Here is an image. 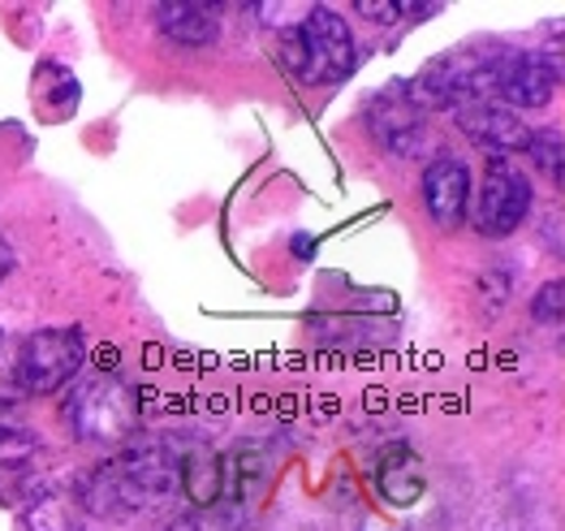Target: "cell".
<instances>
[{"instance_id": "obj_1", "label": "cell", "mask_w": 565, "mask_h": 531, "mask_svg": "<svg viewBox=\"0 0 565 531\" xmlns=\"http://www.w3.org/2000/svg\"><path fill=\"white\" fill-rule=\"evenodd\" d=\"M178 458L169 445H121L108 463H99L92 476H83L87 514H142L178 492Z\"/></svg>"}, {"instance_id": "obj_2", "label": "cell", "mask_w": 565, "mask_h": 531, "mask_svg": "<svg viewBox=\"0 0 565 531\" xmlns=\"http://www.w3.org/2000/svg\"><path fill=\"white\" fill-rule=\"evenodd\" d=\"M501 52H505V44H492V40L440 52L431 65H424L406 83V96H411V104L419 113H427V108H462V104H475V99H492V78H497Z\"/></svg>"}, {"instance_id": "obj_3", "label": "cell", "mask_w": 565, "mask_h": 531, "mask_svg": "<svg viewBox=\"0 0 565 531\" xmlns=\"http://www.w3.org/2000/svg\"><path fill=\"white\" fill-rule=\"evenodd\" d=\"M65 424L83 445L121 449L139 428V393L117 372H87L65 402Z\"/></svg>"}, {"instance_id": "obj_4", "label": "cell", "mask_w": 565, "mask_h": 531, "mask_svg": "<svg viewBox=\"0 0 565 531\" xmlns=\"http://www.w3.org/2000/svg\"><path fill=\"white\" fill-rule=\"evenodd\" d=\"M285 61L289 70L311 83V87H332L341 78L354 74L359 65V52H354V35L345 26V18L329 9V4H316L307 9V18L294 26L289 44H285Z\"/></svg>"}, {"instance_id": "obj_5", "label": "cell", "mask_w": 565, "mask_h": 531, "mask_svg": "<svg viewBox=\"0 0 565 531\" xmlns=\"http://www.w3.org/2000/svg\"><path fill=\"white\" fill-rule=\"evenodd\" d=\"M83 363H87V333L83 329H40L13 354L22 393H56L83 372Z\"/></svg>"}, {"instance_id": "obj_6", "label": "cell", "mask_w": 565, "mask_h": 531, "mask_svg": "<svg viewBox=\"0 0 565 531\" xmlns=\"http://www.w3.org/2000/svg\"><path fill=\"white\" fill-rule=\"evenodd\" d=\"M467 212H471V225L483 238H510L526 221V212H531V182H526V173L514 169V164H505V160L488 164L483 187H479V194L471 199Z\"/></svg>"}, {"instance_id": "obj_7", "label": "cell", "mask_w": 565, "mask_h": 531, "mask_svg": "<svg viewBox=\"0 0 565 531\" xmlns=\"http://www.w3.org/2000/svg\"><path fill=\"white\" fill-rule=\"evenodd\" d=\"M557 92V56H540V52H514L505 49L497 61V78H492V104L514 108H544Z\"/></svg>"}, {"instance_id": "obj_8", "label": "cell", "mask_w": 565, "mask_h": 531, "mask_svg": "<svg viewBox=\"0 0 565 531\" xmlns=\"http://www.w3.org/2000/svg\"><path fill=\"white\" fill-rule=\"evenodd\" d=\"M454 121L483 151L510 156V151H526L531 147V126L522 121L519 113H510L505 104H492V99H475V104L454 108Z\"/></svg>"}, {"instance_id": "obj_9", "label": "cell", "mask_w": 565, "mask_h": 531, "mask_svg": "<svg viewBox=\"0 0 565 531\" xmlns=\"http://www.w3.org/2000/svg\"><path fill=\"white\" fill-rule=\"evenodd\" d=\"M367 126L376 135V144L384 151H397V156H415L424 144V113L411 104L406 96V83L402 87H388L372 99L367 108Z\"/></svg>"}, {"instance_id": "obj_10", "label": "cell", "mask_w": 565, "mask_h": 531, "mask_svg": "<svg viewBox=\"0 0 565 531\" xmlns=\"http://www.w3.org/2000/svg\"><path fill=\"white\" fill-rule=\"evenodd\" d=\"M424 203L440 230H458L471 208V169L454 156L431 160L424 169Z\"/></svg>"}, {"instance_id": "obj_11", "label": "cell", "mask_w": 565, "mask_h": 531, "mask_svg": "<svg viewBox=\"0 0 565 531\" xmlns=\"http://www.w3.org/2000/svg\"><path fill=\"white\" fill-rule=\"evenodd\" d=\"M22 519L31 531H87V501L78 480L70 484H40L26 506Z\"/></svg>"}, {"instance_id": "obj_12", "label": "cell", "mask_w": 565, "mask_h": 531, "mask_svg": "<svg viewBox=\"0 0 565 531\" xmlns=\"http://www.w3.org/2000/svg\"><path fill=\"white\" fill-rule=\"evenodd\" d=\"M221 22H225V9L221 4H186V0H169V4H156V26L164 40L182 44V49H203L221 35Z\"/></svg>"}, {"instance_id": "obj_13", "label": "cell", "mask_w": 565, "mask_h": 531, "mask_svg": "<svg viewBox=\"0 0 565 531\" xmlns=\"http://www.w3.org/2000/svg\"><path fill=\"white\" fill-rule=\"evenodd\" d=\"M424 488H427V476H424L419 454L397 440V445L384 454V463H380V492H384L393 506H411V501L424 497Z\"/></svg>"}, {"instance_id": "obj_14", "label": "cell", "mask_w": 565, "mask_h": 531, "mask_svg": "<svg viewBox=\"0 0 565 531\" xmlns=\"http://www.w3.org/2000/svg\"><path fill=\"white\" fill-rule=\"evenodd\" d=\"M40 454V440L31 428L0 415V480H31V463Z\"/></svg>"}, {"instance_id": "obj_15", "label": "cell", "mask_w": 565, "mask_h": 531, "mask_svg": "<svg viewBox=\"0 0 565 531\" xmlns=\"http://www.w3.org/2000/svg\"><path fill=\"white\" fill-rule=\"evenodd\" d=\"M250 514L237 510V506H225V501H212V506H199L182 519H173L164 531H246Z\"/></svg>"}, {"instance_id": "obj_16", "label": "cell", "mask_w": 565, "mask_h": 531, "mask_svg": "<svg viewBox=\"0 0 565 531\" xmlns=\"http://www.w3.org/2000/svg\"><path fill=\"white\" fill-rule=\"evenodd\" d=\"M531 160H535V169L553 182V187H562V164H565V139L557 126H548V130H540V135H531Z\"/></svg>"}, {"instance_id": "obj_17", "label": "cell", "mask_w": 565, "mask_h": 531, "mask_svg": "<svg viewBox=\"0 0 565 531\" xmlns=\"http://www.w3.org/2000/svg\"><path fill=\"white\" fill-rule=\"evenodd\" d=\"M359 13L363 18H376V22H427L431 13H440V4H380V0H359Z\"/></svg>"}, {"instance_id": "obj_18", "label": "cell", "mask_w": 565, "mask_h": 531, "mask_svg": "<svg viewBox=\"0 0 565 531\" xmlns=\"http://www.w3.org/2000/svg\"><path fill=\"white\" fill-rule=\"evenodd\" d=\"M13 354H18V346H9V338L0 333V411H4V406H13V402L22 397V389H18V368H13Z\"/></svg>"}, {"instance_id": "obj_19", "label": "cell", "mask_w": 565, "mask_h": 531, "mask_svg": "<svg viewBox=\"0 0 565 531\" xmlns=\"http://www.w3.org/2000/svg\"><path fill=\"white\" fill-rule=\"evenodd\" d=\"M562 294H565L562 282H548L544 290L535 294L531 316H535V320H544V325H557V320H562Z\"/></svg>"}, {"instance_id": "obj_20", "label": "cell", "mask_w": 565, "mask_h": 531, "mask_svg": "<svg viewBox=\"0 0 565 531\" xmlns=\"http://www.w3.org/2000/svg\"><path fill=\"white\" fill-rule=\"evenodd\" d=\"M9 264H13V251H9V242L0 238V282H4V273H9Z\"/></svg>"}]
</instances>
